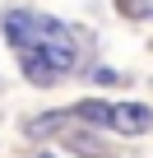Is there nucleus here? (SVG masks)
<instances>
[{
    "instance_id": "1",
    "label": "nucleus",
    "mask_w": 153,
    "mask_h": 158,
    "mask_svg": "<svg viewBox=\"0 0 153 158\" xmlns=\"http://www.w3.org/2000/svg\"><path fill=\"white\" fill-rule=\"evenodd\" d=\"M51 23L56 19H42V14H28V10H10L5 14V42L19 47V51H28V47H37L51 33Z\"/></svg>"
},
{
    "instance_id": "2",
    "label": "nucleus",
    "mask_w": 153,
    "mask_h": 158,
    "mask_svg": "<svg viewBox=\"0 0 153 158\" xmlns=\"http://www.w3.org/2000/svg\"><path fill=\"white\" fill-rule=\"evenodd\" d=\"M107 126L121 130V135H144V130L153 126V112H148L144 102H121V107L107 112Z\"/></svg>"
},
{
    "instance_id": "3",
    "label": "nucleus",
    "mask_w": 153,
    "mask_h": 158,
    "mask_svg": "<svg viewBox=\"0 0 153 158\" xmlns=\"http://www.w3.org/2000/svg\"><path fill=\"white\" fill-rule=\"evenodd\" d=\"M23 74L33 79V84H37V89H51V84H56V79H60V74H56L51 65H42V60H37L33 51H23Z\"/></svg>"
},
{
    "instance_id": "4",
    "label": "nucleus",
    "mask_w": 153,
    "mask_h": 158,
    "mask_svg": "<svg viewBox=\"0 0 153 158\" xmlns=\"http://www.w3.org/2000/svg\"><path fill=\"white\" fill-rule=\"evenodd\" d=\"M107 102H84V107H74V116H84V121H93V126H107Z\"/></svg>"
},
{
    "instance_id": "5",
    "label": "nucleus",
    "mask_w": 153,
    "mask_h": 158,
    "mask_svg": "<svg viewBox=\"0 0 153 158\" xmlns=\"http://www.w3.org/2000/svg\"><path fill=\"white\" fill-rule=\"evenodd\" d=\"M125 10H130V14H144V19H153V0H130Z\"/></svg>"
}]
</instances>
